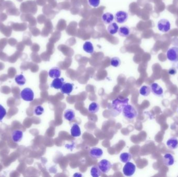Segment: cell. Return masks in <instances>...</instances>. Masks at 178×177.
Wrapping results in <instances>:
<instances>
[{
    "instance_id": "obj_1",
    "label": "cell",
    "mask_w": 178,
    "mask_h": 177,
    "mask_svg": "<svg viewBox=\"0 0 178 177\" xmlns=\"http://www.w3.org/2000/svg\"><path fill=\"white\" fill-rule=\"evenodd\" d=\"M129 99L126 97H119L113 101L112 107L119 114L122 112L124 107L128 104Z\"/></svg>"
},
{
    "instance_id": "obj_2",
    "label": "cell",
    "mask_w": 178,
    "mask_h": 177,
    "mask_svg": "<svg viewBox=\"0 0 178 177\" xmlns=\"http://www.w3.org/2000/svg\"><path fill=\"white\" fill-rule=\"evenodd\" d=\"M122 114L124 117L129 120H133L137 116V111L132 105L128 104L122 110Z\"/></svg>"
},
{
    "instance_id": "obj_3",
    "label": "cell",
    "mask_w": 178,
    "mask_h": 177,
    "mask_svg": "<svg viewBox=\"0 0 178 177\" xmlns=\"http://www.w3.org/2000/svg\"><path fill=\"white\" fill-rule=\"evenodd\" d=\"M21 96L26 101H32L34 99V92L30 88H25L21 92Z\"/></svg>"
},
{
    "instance_id": "obj_4",
    "label": "cell",
    "mask_w": 178,
    "mask_h": 177,
    "mask_svg": "<svg viewBox=\"0 0 178 177\" xmlns=\"http://www.w3.org/2000/svg\"><path fill=\"white\" fill-rule=\"evenodd\" d=\"M167 57L168 60L173 62H178V47L170 48L167 52Z\"/></svg>"
},
{
    "instance_id": "obj_5",
    "label": "cell",
    "mask_w": 178,
    "mask_h": 177,
    "mask_svg": "<svg viewBox=\"0 0 178 177\" xmlns=\"http://www.w3.org/2000/svg\"><path fill=\"white\" fill-rule=\"evenodd\" d=\"M136 166L131 162H128L123 168V173L126 176L130 177L134 175L136 172Z\"/></svg>"
},
{
    "instance_id": "obj_6",
    "label": "cell",
    "mask_w": 178,
    "mask_h": 177,
    "mask_svg": "<svg viewBox=\"0 0 178 177\" xmlns=\"http://www.w3.org/2000/svg\"><path fill=\"white\" fill-rule=\"evenodd\" d=\"M157 28L162 32H167L170 30L171 24L167 19H160L158 22Z\"/></svg>"
},
{
    "instance_id": "obj_7",
    "label": "cell",
    "mask_w": 178,
    "mask_h": 177,
    "mask_svg": "<svg viewBox=\"0 0 178 177\" xmlns=\"http://www.w3.org/2000/svg\"><path fill=\"white\" fill-rule=\"evenodd\" d=\"M98 166L102 173L106 174L112 168V164L109 160L104 159L98 163Z\"/></svg>"
},
{
    "instance_id": "obj_8",
    "label": "cell",
    "mask_w": 178,
    "mask_h": 177,
    "mask_svg": "<svg viewBox=\"0 0 178 177\" xmlns=\"http://www.w3.org/2000/svg\"><path fill=\"white\" fill-rule=\"evenodd\" d=\"M129 15L125 11H118L116 13L115 19L119 24H124L126 22L128 19Z\"/></svg>"
},
{
    "instance_id": "obj_9",
    "label": "cell",
    "mask_w": 178,
    "mask_h": 177,
    "mask_svg": "<svg viewBox=\"0 0 178 177\" xmlns=\"http://www.w3.org/2000/svg\"><path fill=\"white\" fill-rule=\"evenodd\" d=\"M150 88H151V92L154 95L158 97L163 96V94H164L163 89L157 83H154L152 84Z\"/></svg>"
},
{
    "instance_id": "obj_10",
    "label": "cell",
    "mask_w": 178,
    "mask_h": 177,
    "mask_svg": "<svg viewBox=\"0 0 178 177\" xmlns=\"http://www.w3.org/2000/svg\"><path fill=\"white\" fill-rule=\"evenodd\" d=\"M89 155L92 158L97 160V159L101 158L103 156V151L101 149L94 147V148H92L90 150Z\"/></svg>"
},
{
    "instance_id": "obj_11",
    "label": "cell",
    "mask_w": 178,
    "mask_h": 177,
    "mask_svg": "<svg viewBox=\"0 0 178 177\" xmlns=\"http://www.w3.org/2000/svg\"><path fill=\"white\" fill-rule=\"evenodd\" d=\"M12 139L13 142L18 143L21 141L23 138V132L21 130H15L12 133Z\"/></svg>"
},
{
    "instance_id": "obj_12",
    "label": "cell",
    "mask_w": 178,
    "mask_h": 177,
    "mask_svg": "<svg viewBox=\"0 0 178 177\" xmlns=\"http://www.w3.org/2000/svg\"><path fill=\"white\" fill-rule=\"evenodd\" d=\"M163 162L164 165L171 166L175 163V158L171 154L166 153L163 157Z\"/></svg>"
},
{
    "instance_id": "obj_13",
    "label": "cell",
    "mask_w": 178,
    "mask_h": 177,
    "mask_svg": "<svg viewBox=\"0 0 178 177\" xmlns=\"http://www.w3.org/2000/svg\"><path fill=\"white\" fill-rule=\"evenodd\" d=\"M65 80L63 78H54L51 84V87L56 89H60L64 84Z\"/></svg>"
},
{
    "instance_id": "obj_14",
    "label": "cell",
    "mask_w": 178,
    "mask_h": 177,
    "mask_svg": "<svg viewBox=\"0 0 178 177\" xmlns=\"http://www.w3.org/2000/svg\"><path fill=\"white\" fill-rule=\"evenodd\" d=\"M166 145L170 150H175L178 148V140L176 137H171L167 140Z\"/></svg>"
},
{
    "instance_id": "obj_15",
    "label": "cell",
    "mask_w": 178,
    "mask_h": 177,
    "mask_svg": "<svg viewBox=\"0 0 178 177\" xmlns=\"http://www.w3.org/2000/svg\"><path fill=\"white\" fill-rule=\"evenodd\" d=\"M49 75L51 78H59L61 75V70L58 67H53L49 70Z\"/></svg>"
},
{
    "instance_id": "obj_16",
    "label": "cell",
    "mask_w": 178,
    "mask_h": 177,
    "mask_svg": "<svg viewBox=\"0 0 178 177\" xmlns=\"http://www.w3.org/2000/svg\"><path fill=\"white\" fill-rule=\"evenodd\" d=\"M61 92L63 94L66 95H70L73 89V86L72 84L70 83H66L63 84V86L61 87Z\"/></svg>"
},
{
    "instance_id": "obj_17",
    "label": "cell",
    "mask_w": 178,
    "mask_h": 177,
    "mask_svg": "<svg viewBox=\"0 0 178 177\" xmlns=\"http://www.w3.org/2000/svg\"><path fill=\"white\" fill-rule=\"evenodd\" d=\"M118 32L119 35L121 36L128 37L130 34V29L128 26H122L119 28Z\"/></svg>"
},
{
    "instance_id": "obj_18",
    "label": "cell",
    "mask_w": 178,
    "mask_h": 177,
    "mask_svg": "<svg viewBox=\"0 0 178 177\" xmlns=\"http://www.w3.org/2000/svg\"><path fill=\"white\" fill-rule=\"evenodd\" d=\"M71 135L73 137H79L81 135L80 127L77 124H74L71 128Z\"/></svg>"
},
{
    "instance_id": "obj_19",
    "label": "cell",
    "mask_w": 178,
    "mask_h": 177,
    "mask_svg": "<svg viewBox=\"0 0 178 177\" xmlns=\"http://www.w3.org/2000/svg\"><path fill=\"white\" fill-rule=\"evenodd\" d=\"M114 15L110 13H106L102 15V21L106 24H111L114 21Z\"/></svg>"
},
{
    "instance_id": "obj_20",
    "label": "cell",
    "mask_w": 178,
    "mask_h": 177,
    "mask_svg": "<svg viewBox=\"0 0 178 177\" xmlns=\"http://www.w3.org/2000/svg\"><path fill=\"white\" fill-rule=\"evenodd\" d=\"M118 25L116 22H112L109 24V27L107 28L108 32L111 35H114L118 32L119 30Z\"/></svg>"
},
{
    "instance_id": "obj_21",
    "label": "cell",
    "mask_w": 178,
    "mask_h": 177,
    "mask_svg": "<svg viewBox=\"0 0 178 177\" xmlns=\"http://www.w3.org/2000/svg\"><path fill=\"white\" fill-rule=\"evenodd\" d=\"M64 116L65 119L67 121L71 122L73 121L75 118V113L73 110L71 109H67L65 111Z\"/></svg>"
},
{
    "instance_id": "obj_22",
    "label": "cell",
    "mask_w": 178,
    "mask_h": 177,
    "mask_svg": "<svg viewBox=\"0 0 178 177\" xmlns=\"http://www.w3.org/2000/svg\"><path fill=\"white\" fill-rule=\"evenodd\" d=\"M83 49L84 51L88 54H92L94 51L93 45L91 42L87 41L84 43L83 45Z\"/></svg>"
},
{
    "instance_id": "obj_23",
    "label": "cell",
    "mask_w": 178,
    "mask_h": 177,
    "mask_svg": "<svg viewBox=\"0 0 178 177\" xmlns=\"http://www.w3.org/2000/svg\"><path fill=\"white\" fill-rule=\"evenodd\" d=\"M15 81L16 83L20 86L24 85L26 83V79L25 77H24V75L22 74L16 75L15 77Z\"/></svg>"
},
{
    "instance_id": "obj_24",
    "label": "cell",
    "mask_w": 178,
    "mask_h": 177,
    "mask_svg": "<svg viewBox=\"0 0 178 177\" xmlns=\"http://www.w3.org/2000/svg\"><path fill=\"white\" fill-rule=\"evenodd\" d=\"M132 159V155L129 153H123L120 156L121 162L124 163H127L130 162Z\"/></svg>"
},
{
    "instance_id": "obj_25",
    "label": "cell",
    "mask_w": 178,
    "mask_h": 177,
    "mask_svg": "<svg viewBox=\"0 0 178 177\" xmlns=\"http://www.w3.org/2000/svg\"><path fill=\"white\" fill-rule=\"evenodd\" d=\"M151 88L146 85L143 86L140 89V94L144 97H147L151 93Z\"/></svg>"
},
{
    "instance_id": "obj_26",
    "label": "cell",
    "mask_w": 178,
    "mask_h": 177,
    "mask_svg": "<svg viewBox=\"0 0 178 177\" xmlns=\"http://www.w3.org/2000/svg\"><path fill=\"white\" fill-rule=\"evenodd\" d=\"M100 106L97 102H93L89 105V111L91 113H96L99 111Z\"/></svg>"
},
{
    "instance_id": "obj_27",
    "label": "cell",
    "mask_w": 178,
    "mask_h": 177,
    "mask_svg": "<svg viewBox=\"0 0 178 177\" xmlns=\"http://www.w3.org/2000/svg\"><path fill=\"white\" fill-rule=\"evenodd\" d=\"M101 171L99 168L98 166H94L92 167L91 169V175L92 177H100L101 174Z\"/></svg>"
},
{
    "instance_id": "obj_28",
    "label": "cell",
    "mask_w": 178,
    "mask_h": 177,
    "mask_svg": "<svg viewBox=\"0 0 178 177\" xmlns=\"http://www.w3.org/2000/svg\"><path fill=\"white\" fill-rule=\"evenodd\" d=\"M110 65L114 67H118L121 65V60L119 58L117 57H114L111 59Z\"/></svg>"
},
{
    "instance_id": "obj_29",
    "label": "cell",
    "mask_w": 178,
    "mask_h": 177,
    "mask_svg": "<svg viewBox=\"0 0 178 177\" xmlns=\"http://www.w3.org/2000/svg\"><path fill=\"white\" fill-rule=\"evenodd\" d=\"M44 108H43L42 106H40V105L36 106V107H34V114L36 115H41L44 113Z\"/></svg>"
},
{
    "instance_id": "obj_30",
    "label": "cell",
    "mask_w": 178,
    "mask_h": 177,
    "mask_svg": "<svg viewBox=\"0 0 178 177\" xmlns=\"http://www.w3.org/2000/svg\"><path fill=\"white\" fill-rule=\"evenodd\" d=\"M6 114V109L3 106L0 104V122H2Z\"/></svg>"
},
{
    "instance_id": "obj_31",
    "label": "cell",
    "mask_w": 178,
    "mask_h": 177,
    "mask_svg": "<svg viewBox=\"0 0 178 177\" xmlns=\"http://www.w3.org/2000/svg\"><path fill=\"white\" fill-rule=\"evenodd\" d=\"M89 3L93 7H98L100 4V0H88Z\"/></svg>"
},
{
    "instance_id": "obj_32",
    "label": "cell",
    "mask_w": 178,
    "mask_h": 177,
    "mask_svg": "<svg viewBox=\"0 0 178 177\" xmlns=\"http://www.w3.org/2000/svg\"><path fill=\"white\" fill-rule=\"evenodd\" d=\"M168 73H169V74H170V75H175V74H176V71L175 69L171 68L169 70Z\"/></svg>"
},
{
    "instance_id": "obj_33",
    "label": "cell",
    "mask_w": 178,
    "mask_h": 177,
    "mask_svg": "<svg viewBox=\"0 0 178 177\" xmlns=\"http://www.w3.org/2000/svg\"><path fill=\"white\" fill-rule=\"evenodd\" d=\"M73 176H74V177H76V176H77V177H81V176H82V175L81 174H79V173H76V174H75V175H73Z\"/></svg>"
},
{
    "instance_id": "obj_34",
    "label": "cell",
    "mask_w": 178,
    "mask_h": 177,
    "mask_svg": "<svg viewBox=\"0 0 178 177\" xmlns=\"http://www.w3.org/2000/svg\"></svg>"
}]
</instances>
